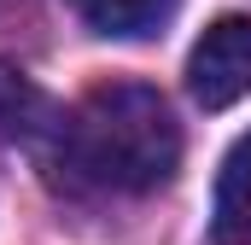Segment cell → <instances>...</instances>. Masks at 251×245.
Segmentation results:
<instances>
[{"label": "cell", "mask_w": 251, "mask_h": 245, "mask_svg": "<svg viewBox=\"0 0 251 245\" xmlns=\"http://www.w3.org/2000/svg\"><path fill=\"white\" fill-rule=\"evenodd\" d=\"M187 94L204 111H228L251 94V18H216L187 53Z\"/></svg>", "instance_id": "obj_2"}, {"label": "cell", "mask_w": 251, "mask_h": 245, "mask_svg": "<svg viewBox=\"0 0 251 245\" xmlns=\"http://www.w3.org/2000/svg\"><path fill=\"white\" fill-rule=\"evenodd\" d=\"M210 240L216 245H251V134H240L222 158L216 204H210Z\"/></svg>", "instance_id": "obj_4"}, {"label": "cell", "mask_w": 251, "mask_h": 245, "mask_svg": "<svg viewBox=\"0 0 251 245\" xmlns=\"http://www.w3.org/2000/svg\"><path fill=\"white\" fill-rule=\"evenodd\" d=\"M47 164L64 170L76 193H158L181 164V122L170 99L146 82H100L82 94L76 111H64V128L47 152Z\"/></svg>", "instance_id": "obj_1"}, {"label": "cell", "mask_w": 251, "mask_h": 245, "mask_svg": "<svg viewBox=\"0 0 251 245\" xmlns=\"http://www.w3.org/2000/svg\"><path fill=\"white\" fill-rule=\"evenodd\" d=\"M70 6L100 35H146L176 12V0H70Z\"/></svg>", "instance_id": "obj_5"}, {"label": "cell", "mask_w": 251, "mask_h": 245, "mask_svg": "<svg viewBox=\"0 0 251 245\" xmlns=\"http://www.w3.org/2000/svg\"><path fill=\"white\" fill-rule=\"evenodd\" d=\"M64 128V111L12 64H0V140H18V146H35V152H53Z\"/></svg>", "instance_id": "obj_3"}]
</instances>
